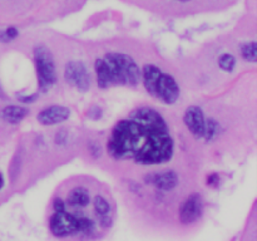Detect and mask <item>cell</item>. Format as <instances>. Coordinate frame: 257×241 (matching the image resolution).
I'll return each instance as SVG.
<instances>
[{"instance_id":"13","label":"cell","mask_w":257,"mask_h":241,"mask_svg":"<svg viewBox=\"0 0 257 241\" xmlns=\"http://www.w3.org/2000/svg\"><path fill=\"white\" fill-rule=\"evenodd\" d=\"M28 114H29V109L22 105H7L0 110V118L10 125H17L22 122Z\"/></svg>"},{"instance_id":"9","label":"cell","mask_w":257,"mask_h":241,"mask_svg":"<svg viewBox=\"0 0 257 241\" xmlns=\"http://www.w3.org/2000/svg\"><path fill=\"white\" fill-rule=\"evenodd\" d=\"M70 117V109L65 105L53 104L49 107L40 110L37 115V119L43 126H53L59 125L65 122Z\"/></svg>"},{"instance_id":"19","label":"cell","mask_w":257,"mask_h":241,"mask_svg":"<svg viewBox=\"0 0 257 241\" xmlns=\"http://www.w3.org/2000/svg\"><path fill=\"white\" fill-rule=\"evenodd\" d=\"M213 181H215V182H216V181H217V182H218V175H216V173H212V175H211L210 177H208L207 183H208V185H212Z\"/></svg>"},{"instance_id":"21","label":"cell","mask_w":257,"mask_h":241,"mask_svg":"<svg viewBox=\"0 0 257 241\" xmlns=\"http://www.w3.org/2000/svg\"><path fill=\"white\" fill-rule=\"evenodd\" d=\"M3 187H4V176L0 173V190H2Z\"/></svg>"},{"instance_id":"12","label":"cell","mask_w":257,"mask_h":241,"mask_svg":"<svg viewBox=\"0 0 257 241\" xmlns=\"http://www.w3.org/2000/svg\"><path fill=\"white\" fill-rule=\"evenodd\" d=\"M151 182L161 191H172L176 188L180 182L177 172L172 170L163 171V172H158L153 175V178Z\"/></svg>"},{"instance_id":"10","label":"cell","mask_w":257,"mask_h":241,"mask_svg":"<svg viewBox=\"0 0 257 241\" xmlns=\"http://www.w3.org/2000/svg\"><path fill=\"white\" fill-rule=\"evenodd\" d=\"M93 207L102 227L107 228L112 225V205L103 195H95L93 198Z\"/></svg>"},{"instance_id":"7","label":"cell","mask_w":257,"mask_h":241,"mask_svg":"<svg viewBox=\"0 0 257 241\" xmlns=\"http://www.w3.org/2000/svg\"><path fill=\"white\" fill-rule=\"evenodd\" d=\"M203 212V201L200 193H191L182 202L178 217L183 225H190L201 217Z\"/></svg>"},{"instance_id":"11","label":"cell","mask_w":257,"mask_h":241,"mask_svg":"<svg viewBox=\"0 0 257 241\" xmlns=\"http://www.w3.org/2000/svg\"><path fill=\"white\" fill-rule=\"evenodd\" d=\"M90 193L89 190L84 186H77V187L72 188L67 196V201H64L65 205L69 207L80 208V207H87L90 203Z\"/></svg>"},{"instance_id":"2","label":"cell","mask_w":257,"mask_h":241,"mask_svg":"<svg viewBox=\"0 0 257 241\" xmlns=\"http://www.w3.org/2000/svg\"><path fill=\"white\" fill-rule=\"evenodd\" d=\"M109 73L110 84L137 87L141 82V68L131 55L110 52L103 57Z\"/></svg>"},{"instance_id":"4","label":"cell","mask_w":257,"mask_h":241,"mask_svg":"<svg viewBox=\"0 0 257 241\" xmlns=\"http://www.w3.org/2000/svg\"><path fill=\"white\" fill-rule=\"evenodd\" d=\"M33 54H34V63L39 87L42 88V90L49 89L58 80L53 54L45 45H37V47H34Z\"/></svg>"},{"instance_id":"8","label":"cell","mask_w":257,"mask_h":241,"mask_svg":"<svg viewBox=\"0 0 257 241\" xmlns=\"http://www.w3.org/2000/svg\"><path fill=\"white\" fill-rule=\"evenodd\" d=\"M183 123L186 125L191 135L197 140L203 138L206 127V118L203 110L197 105H191L185 110L183 114Z\"/></svg>"},{"instance_id":"17","label":"cell","mask_w":257,"mask_h":241,"mask_svg":"<svg viewBox=\"0 0 257 241\" xmlns=\"http://www.w3.org/2000/svg\"><path fill=\"white\" fill-rule=\"evenodd\" d=\"M217 130H218V123L216 122L213 118H208V119H206L205 135H203V138H206L207 141H211L216 135H217Z\"/></svg>"},{"instance_id":"16","label":"cell","mask_w":257,"mask_h":241,"mask_svg":"<svg viewBox=\"0 0 257 241\" xmlns=\"http://www.w3.org/2000/svg\"><path fill=\"white\" fill-rule=\"evenodd\" d=\"M218 67H220L223 72H233L236 67L235 55L230 54V53H223V54H221L220 58H218Z\"/></svg>"},{"instance_id":"22","label":"cell","mask_w":257,"mask_h":241,"mask_svg":"<svg viewBox=\"0 0 257 241\" xmlns=\"http://www.w3.org/2000/svg\"><path fill=\"white\" fill-rule=\"evenodd\" d=\"M178 2H183V3H185V2H188V0H178Z\"/></svg>"},{"instance_id":"14","label":"cell","mask_w":257,"mask_h":241,"mask_svg":"<svg viewBox=\"0 0 257 241\" xmlns=\"http://www.w3.org/2000/svg\"><path fill=\"white\" fill-rule=\"evenodd\" d=\"M94 70H95V74H97V84L100 89H108V88L112 87L107 64H105L103 57L97 58V59H95Z\"/></svg>"},{"instance_id":"3","label":"cell","mask_w":257,"mask_h":241,"mask_svg":"<svg viewBox=\"0 0 257 241\" xmlns=\"http://www.w3.org/2000/svg\"><path fill=\"white\" fill-rule=\"evenodd\" d=\"M94 225L92 218L69 212L67 205L62 210L54 211L49 218V230L57 237H65L77 232L89 233L94 228Z\"/></svg>"},{"instance_id":"18","label":"cell","mask_w":257,"mask_h":241,"mask_svg":"<svg viewBox=\"0 0 257 241\" xmlns=\"http://www.w3.org/2000/svg\"><path fill=\"white\" fill-rule=\"evenodd\" d=\"M5 34H7L8 39H9V42H10V40H14L15 38L18 37L19 32H18V29L15 27H9L5 29Z\"/></svg>"},{"instance_id":"1","label":"cell","mask_w":257,"mask_h":241,"mask_svg":"<svg viewBox=\"0 0 257 241\" xmlns=\"http://www.w3.org/2000/svg\"><path fill=\"white\" fill-rule=\"evenodd\" d=\"M110 157L133 161L143 166L170 162L175 153V140L168 123L152 107H138L118 120L107 143Z\"/></svg>"},{"instance_id":"15","label":"cell","mask_w":257,"mask_h":241,"mask_svg":"<svg viewBox=\"0 0 257 241\" xmlns=\"http://www.w3.org/2000/svg\"><path fill=\"white\" fill-rule=\"evenodd\" d=\"M241 57L245 60L255 63L257 60V44L256 42H246L240 48Z\"/></svg>"},{"instance_id":"5","label":"cell","mask_w":257,"mask_h":241,"mask_svg":"<svg viewBox=\"0 0 257 241\" xmlns=\"http://www.w3.org/2000/svg\"><path fill=\"white\" fill-rule=\"evenodd\" d=\"M64 79L70 87L77 88L79 92L89 90L92 79L88 68L79 60H70L64 67Z\"/></svg>"},{"instance_id":"20","label":"cell","mask_w":257,"mask_h":241,"mask_svg":"<svg viewBox=\"0 0 257 241\" xmlns=\"http://www.w3.org/2000/svg\"><path fill=\"white\" fill-rule=\"evenodd\" d=\"M0 42H2V43L9 42V39H8L7 34H5V30H0Z\"/></svg>"},{"instance_id":"6","label":"cell","mask_w":257,"mask_h":241,"mask_svg":"<svg viewBox=\"0 0 257 241\" xmlns=\"http://www.w3.org/2000/svg\"><path fill=\"white\" fill-rule=\"evenodd\" d=\"M181 94V88L177 80L167 73H161L157 83H156L155 92L152 97L161 100L165 104H173L178 100Z\"/></svg>"}]
</instances>
